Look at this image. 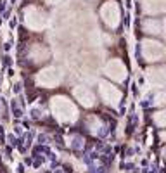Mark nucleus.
Returning a JSON list of instances; mask_svg holds the SVG:
<instances>
[{
    "instance_id": "7ed1b4c3",
    "label": "nucleus",
    "mask_w": 166,
    "mask_h": 173,
    "mask_svg": "<svg viewBox=\"0 0 166 173\" xmlns=\"http://www.w3.org/2000/svg\"><path fill=\"white\" fill-rule=\"evenodd\" d=\"M59 82H61V75L55 69H43L42 73L37 75V83L42 86H47V88L59 85Z\"/></svg>"
},
{
    "instance_id": "0eeeda50",
    "label": "nucleus",
    "mask_w": 166,
    "mask_h": 173,
    "mask_svg": "<svg viewBox=\"0 0 166 173\" xmlns=\"http://www.w3.org/2000/svg\"><path fill=\"white\" fill-rule=\"evenodd\" d=\"M154 47H151L149 49V52H144L145 57H147L149 61H158L159 57H163V54H164V50H163V47L159 45V43H152Z\"/></svg>"
},
{
    "instance_id": "39448f33",
    "label": "nucleus",
    "mask_w": 166,
    "mask_h": 173,
    "mask_svg": "<svg viewBox=\"0 0 166 173\" xmlns=\"http://www.w3.org/2000/svg\"><path fill=\"white\" fill-rule=\"evenodd\" d=\"M74 97H76L83 106H87V107H88V106H92L93 101H95L93 94L88 90V88H87V86H76V88H74Z\"/></svg>"
},
{
    "instance_id": "6e6552de",
    "label": "nucleus",
    "mask_w": 166,
    "mask_h": 173,
    "mask_svg": "<svg viewBox=\"0 0 166 173\" xmlns=\"http://www.w3.org/2000/svg\"><path fill=\"white\" fill-rule=\"evenodd\" d=\"M156 123L159 125V126H164V113L163 111H159V113H156Z\"/></svg>"
},
{
    "instance_id": "f03ea898",
    "label": "nucleus",
    "mask_w": 166,
    "mask_h": 173,
    "mask_svg": "<svg viewBox=\"0 0 166 173\" xmlns=\"http://www.w3.org/2000/svg\"><path fill=\"white\" fill-rule=\"evenodd\" d=\"M99 90H100V97L111 106H116L119 102V99H121V92H119L114 85H111V83H107V82H100Z\"/></svg>"
},
{
    "instance_id": "f257e3e1",
    "label": "nucleus",
    "mask_w": 166,
    "mask_h": 173,
    "mask_svg": "<svg viewBox=\"0 0 166 173\" xmlns=\"http://www.w3.org/2000/svg\"><path fill=\"white\" fill-rule=\"evenodd\" d=\"M52 111L59 121H74L78 116V111L74 104L66 97H54L52 99Z\"/></svg>"
},
{
    "instance_id": "423d86ee",
    "label": "nucleus",
    "mask_w": 166,
    "mask_h": 173,
    "mask_svg": "<svg viewBox=\"0 0 166 173\" xmlns=\"http://www.w3.org/2000/svg\"><path fill=\"white\" fill-rule=\"evenodd\" d=\"M147 78H149V82H151L152 85H156V86H163V85H164V73H163V69L149 71Z\"/></svg>"
},
{
    "instance_id": "20e7f679",
    "label": "nucleus",
    "mask_w": 166,
    "mask_h": 173,
    "mask_svg": "<svg viewBox=\"0 0 166 173\" xmlns=\"http://www.w3.org/2000/svg\"><path fill=\"white\" fill-rule=\"evenodd\" d=\"M106 75L109 76L111 80H116V82H121L126 76V69L119 61H111L106 68Z\"/></svg>"
}]
</instances>
